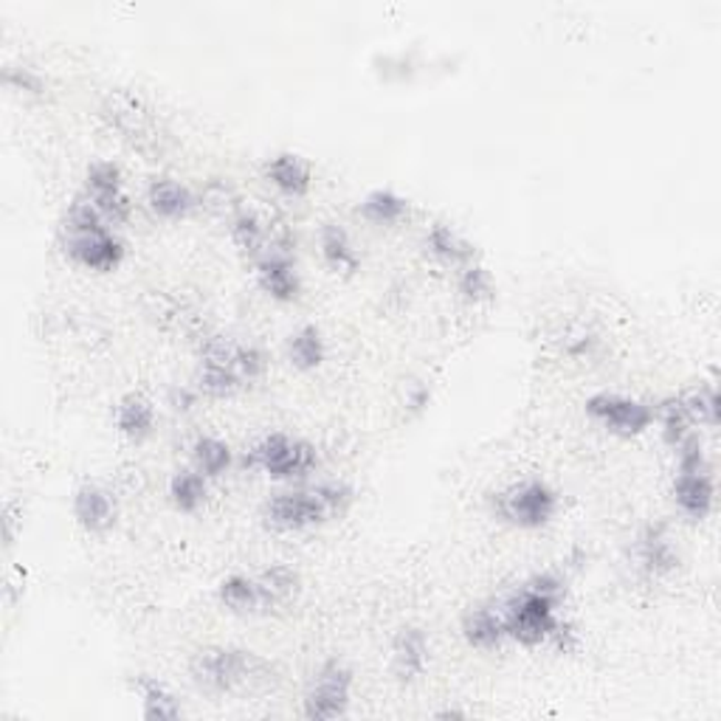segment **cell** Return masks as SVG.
<instances>
[{"label": "cell", "instance_id": "cell-1", "mask_svg": "<svg viewBox=\"0 0 721 721\" xmlns=\"http://www.w3.org/2000/svg\"><path fill=\"white\" fill-rule=\"evenodd\" d=\"M566 586L558 573H541L516 589L504 604V631L519 646L535 648L553 640L561 628L558 606L564 604Z\"/></svg>", "mask_w": 721, "mask_h": 721}, {"label": "cell", "instance_id": "cell-2", "mask_svg": "<svg viewBox=\"0 0 721 721\" xmlns=\"http://www.w3.org/2000/svg\"><path fill=\"white\" fill-rule=\"evenodd\" d=\"M353 504V488L344 482H324L311 491H291L268 499L262 508V524L274 533H302L338 519Z\"/></svg>", "mask_w": 721, "mask_h": 721}, {"label": "cell", "instance_id": "cell-3", "mask_svg": "<svg viewBox=\"0 0 721 721\" xmlns=\"http://www.w3.org/2000/svg\"><path fill=\"white\" fill-rule=\"evenodd\" d=\"M268 666L243 648H203L192 659V679L209 693H231L254 679H265Z\"/></svg>", "mask_w": 721, "mask_h": 721}, {"label": "cell", "instance_id": "cell-4", "mask_svg": "<svg viewBox=\"0 0 721 721\" xmlns=\"http://www.w3.org/2000/svg\"><path fill=\"white\" fill-rule=\"evenodd\" d=\"M493 508H497V516L513 527L539 530L547 527L558 513V493L541 479H524V482L504 488Z\"/></svg>", "mask_w": 721, "mask_h": 721}, {"label": "cell", "instance_id": "cell-5", "mask_svg": "<svg viewBox=\"0 0 721 721\" xmlns=\"http://www.w3.org/2000/svg\"><path fill=\"white\" fill-rule=\"evenodd\" d=\"M245 468H260L271 479H302L316 468L318 454L316 448L305 440H291L282 431L265 435L249 454H245Z\"/></svg>", "mask_w": 721, "mask_h": 721}, {"label": "cell", "instance_id": "cell-6", "mask_svg": "<svg viewBox=\"0 0 721 721\" xmlns=\"http://www.w3.org/2000/svg\"><path fill=\"white\" fill-rule=\"evenodd\" d=\"M349 693H353V671L342 659H327L307 690L305 715L313 721L338 719L347 713Z\"/></svg>", "mask_w": 721, "mask_h": 721}, {"label": "cell", "instance_id": "cell-7", "mask_svg": "<svg viewBox=\"0 0 721 721\" xmlns=\"http://www.w3.org/2000/svg\"><path fill=\"white\" fill-rule=\"evenodd\" d=\"M586 415L617 437L646 435L654 424V409L642 400L615 393H597L586 400Z\"/></svg>", "mask_w": 721, "mask_h": 721}, {"label": "cell", "instance_id": "cell-8", "mask_svg": "<svg viewBox=\"0 0 721 721\" xmlns=\"http://www.w3.org/2000/svg\"><path fill=\"white\" fill-rule=\"evenodd\" d=\"M65 234V254L76 265L96 271V274H111L125 262V243L122 237L113 234L111 229H91V231H63Z\"/></svg>", "mask_w": 721, "mask_h": 721}, {"label": "cell", "instance_id": "cell-9", "mask_svg": "<svg viewBox=\"0 0 721 721\" xmlns=\"http://www.w3.org/2000/svg\"><path fill=\"white\" fill-rule=\"evenodd\" d=\"M85 198L105 215L107 223H125L130 218V198L122 184V169L113 161H94L85 175Z\"/></svg>", "mask_w": 721, "mask_h": 721}, {"label": "cell", "instance_id": "cell-10", "mask_svg": "<svg viewBox=\"0 0 721 721\" xmlns=\"http://www.w3.org/2000/svg\"><path fill=\"white\" fill-rule=\"evenodd\" d=\"M243 384L245 380L240 378L234 369V344H226V342L206 344L203 355H200L198 393H203L206 398L223 400L240 393V386Z\"/></svg>", "mask_w": 721, "mask_h": 721}, {"label": "cell", "instance_id": "cell-11", "mask_svg": "<svg viewBox=\"0 0 721 721\" xmlns=\"http://www.w3.org/2000/svg\"><path fill=\"white\" fill-rule=\"evenodd\" d=\"M71 510H74L76 524H80L82 530H87V533H107L118 519V508L113 493L94 485V482H85V485L76 488Z\"/></svg>", "mask_w": 721, "mask_h": 721}, {"label": "cell", "instance_id": "cell-12", "mask_svg": "<svg viewBox=\"0 0 721 721\" xmlns=\"http://www.w3.org/2000/svg\"><path fill=\"white\" fill-rule=\"evenodd\" d=\"M715 499V485L710 471H693L682 473L679 471L677 482H673V502L682 510L690 522H702L710 516Z\"/></svg>", "mask_w": 721, "mask_h": 721}, {"label": "cell", "instance_id": "cell-13", "mask_svg": "<svg viewBox=\"0 0 721 721\" xmlns=\"http://www.w3.org/2000/svg\"><path fill=\"white\" fill-rule=\"evenodd\" d=\"M257 285L276 302H296L302 293L296 265L288 254H265L257 260Z\"/></svg>", "mask_w": 721, "mask_h": 721}, {"label": "cell", "instance_id": "cell-14", "mask_svg": "<svg viewBox=\"0 0 721 721\" xmlns=\"http://www.w3.org/2000/svg\"><path fill=\"white\" fill-rule=\"evenodd\" d=\"M429 666V640L420 628H400L393 642V671L400 682H415Z\"/></svg>", "mask_w": 721, "mask_h": 721}, {"label": "cell", "instance_id": "cell-15", "mask_svg": "<svg viewBox=\"0 0 721 721\" xmlns=\"http://www.w3.org/2000/svg\"><path fill=\"white\" fill-rule=\"evenodd\" d=\"M265 178L271 180V187L280 189L282 195H291V198H305L313 187L311 164L296 153H276L265 164Z\"/></svg>", "mask_w": 721, "mask_h": 721}, {"label": "cell", "instance_id": "cell-16", "mask_svg": "<svg viewBox=\"0 0 721 721\" xmlns=\"http://www.w3.org/2000/svg\"><path fill=\"white\" fill-rule=\"evenodd\" d=\"M149 212L164 220H184L195 209V195L173 178H156L147 187Z\"/></svg>", "mask_w": 721, "mask_h": 721}, {"label": "cell", "instance_id": "cell-17", "mask_svg": "<svg viewBox=\"0 0 721 721\" xmlns=\"http://www.w3.org/2000/svg\"><path fill=\"white\" fill-rule=\"evenodd\" d=\"M462 637H466L468 646L479 648V651H491V648H497L499 642L508 637L502 612L493 609V606H479V609H471L466 617H462Z\"/></svg>", "mask_w": 721, "mask_h": 721}, {"label": "cell", "instance_id": "cell-18", "mask_svg": "<svg viewBox=\"0 0 721 721\" xmlns=\"http://www.w3.org/2000/svg\"><path fill=\"white\" fill-rule=\"evenodd\" d=\"M116 429L127 437V440H147L156 429V409L153 400H147L144 395L133 393L125 395L116 406Z\"/></svg>", "mask_w": 721, "mask_h": 721}, {"label": "cell", "instance_id": "cell-19", "mask_svg": "<svg viewBox=\"0 0 721 721\" xmlns=\"http://www.w3.org/2000/svg\"><path fill=\"white\" fill-rule=\"evenodd\" d=\"M105 116L111 118V125L116 127L118 133H125L127 138H156L149 136L153 133V122H149V113L144 111L142 102L133 100L127 94H111L105 107Z\"/></svg>", "mask_w": 721, "mask_h": 721}, {"label": "cell", "instance_id": "cell-20", "mask_svg": "<svg viewBox=\"0 0 721 721\" xmlns=\"http://www.w3.org/2000/svg\"><path fill=\"white\" fill-rule=\"evenodd\" d=\"M231 240L243 254L249 257H265V254H276L274 249H280L276 243V237L271 234V226L262 223L257 215L243 212L237 215L234 223H231ZM282 251V249H280ZM285 254V251H282Z\"/></svg>", "mask_w": 721, "mask_h": 721}, {"label": "cell", "instance_id": "cell-21", "mask_svg": "<svg viewBox=\"0 0 721 721\" xmlns=\"http://www.w3.org/2000/svg\"><path fill=\"white\" fill-rule=\"evenodd\" d=\"M426 249H429V254H435L437 260L451 262V265H471V262L477 260V245L446 223L431 226L429 234H426Z\"/></svg>", "mask_w": 721, "mask_h": 721}, {"label": "cell", "instance_id": "cell-22", "mask_svg": "<svg viewBox=\"0 0 721 721\" xmlns=\"http://www.w3.org/2000/svg\"><path fill=\"white\" fill-rule=\"evenodd\" d=\"M324 355H327V347H324V336L316 324H305L288 342V358L302 373H313V369L322 367Z\"/></svg>", "mask_w": 721, "mask_h": 721}, {"label": "cell", "instance_id": "cell-23", "mask_svg": "<svg viewBox=\"0 0 721 721\" xmlns=\"http://www.w3.org/2000/svg\"><path fill=\"white\" fill-rule=\"evenodd\" d=\"M136 690L142 697V713L144 719H158V721H175L184 715V708L178 704V699L169 693L167 685H161L158 679L138 677Z\"/></svg>", "mask_w": 721, "mask_h": 721}, {"label": "cell", "instance_id": "cell-24", "mask_svg": "<svg viewBox=\"0 0 721 721\" xmlns=\"http://www.w3.org/2000/svg\"><path fill=\"white\" fill-rule=\"evenodd\" d=\"M318 245H322V257L336 274H355L358 271V254H355L353 243H349V234L336 223H327L322 229V237H318Z\"/></svg>", "mask_w": 721, "mask_h": 721}, {"label": "cell", "instance_id": "cell-25", "mask_svg": "<svg viewBox=\"0 0 721 721\" xmlns=\"http://www.w3.org/2000/svg\"><path fill=\"white\" fill-rule=\"evenodd\" d=\"M257 586H260L262 609H274V606L288 604L299 595V573L291 566L276 564L257 578Z\"/></svg>", "mask_w": 721, "mask_h": 721}, {"label": "cell", "instance_id": "cell-26", "mask_svg": "<svg viewBox=\"0 0 721 721\" xmlns=\"http://www.w3.org/2000/svg\"><path fill=\"white\" fill-rule=\"evenodd\" d=\"M358 212L369 220V223L393 226L409 215V200L398 195L395 189H373L367 198L360 200Z\"/></svg>", "mask_w": 721, "mask_h": 721}, {"label": "cell", "instance_id": "cell-27", "mask_svg": "<svg viewBox=\"0 0 721 721\" xmlns=\"http://www.w3.org/2000/svg\"><path fill=\"white\" fill-rule=\"evenodd\" d=\"M637 555H640L642 570L651 575H668L677 566V553H673L671 541L662 527H648L642 533Z\"/></svg>", "mask_w": 721, "mask_h": 721}, {"label": "cell", "instance_id": "cell-28", "mask_svg": "<svg viewBox=\"0 0 721 721\" xmlns=\"http://www.w3.org/2000/svg\"><path fill=\"white\" fill-rule=\"evenodd\" d=\"M220 604L234 615H251V612L262 609V597L257 578H245V575H229L220 581L218 586Z\"/></svg>", "mask_w": 721, "mask_h": 721}, {"label": "cell", "instance_id": "cell-29", "mask_svg": "<svg viewBox=\"0 0 721 721\" xmlns=\"http://www.w3.org/2000/svg\"><path fill=\"white\" fill-rule=\"evenodd\" d=\"M169 499L180 513H198L206 502V477L200 471H178L169 479Z\"/></svg>", "mask_w": 721, "mask_h": 721}, {"label": "cell", "instance_id": "cell-30", "mask_svg": "<svg viewBox=\"0 0 721 721\" xmlns=\"http://www.w3.org/2000/svg\"><path fill=\"white\" fill-rule=\"evenodd\" d=\"M192 457L198 471L209 479L223 477L231 466V448L218 437H198L192 446Z\"/></svg>", "mask_w": 721, "mask_h": 721}, {"label": "cell", "instance_id": "cell-31", "mask_svg": "<svg viewBox=\"0 0 721 721\" xmlns=\"http://www.w3.org/2000/svg\"><path fill=\"white\" fill-rule=\"evenodd\" d=\"M682 406L688 411L690 424L708 426V429L719 424V398H715L713 386H697V389L685 393Z\"/></svg>", "mask_w": 721, "mask_h": 721}, {"label": "cell", "instance_id": "cell-32", "mask_svg": "<svg viewBox=\"0 0 721 721\" xmlns=\"http://www.w3.org/2000/svg\"><path fill=\"white\" fill-rule=\"evenodd\" d=\"M457 288H460L462 299H466V302H471V305H482V302H491L493 293H497V288H493L491 271H488L485 265H479V262H471V265L462 268V274H460V282H457Z\"/></svg>", "mask_w": 721, "mask_h": 721}, {"label": "cell", "instance_id": "cell-33", "mask_svg": "<svg viewBox=\"0 0 721 721\" xmlns=\"http://www.w3.org/2000/svg\"><path fill=\"white\" fill-rule=\"evenodd\" d=\"M659 424H662V440L668 446H679L685 437L690 435V417L685 411L682 398H668L666 404L659 406Z\"/></svg>", "mask_w": 721, "mask_h": 721}, {"label": "cell", "instance_id": "cell-34", "mask_svg": "<svg viewBox=\"0 0 721 721\" xmlns=\"http://www.w3.org/2000/svg\"><path fill=\"white\" fill-rule=\"evenodd\" d=\"M265 353L254 344H234V369L243 380H257L265 373Z\"/></svg>", "mask_w": 721, "mask_h": 721}, {"label": "cell", "instance_id": "cell-35", "mask_svg": "<svg viewBox=\"0 0 721 721\" xmlns=\"http://www.w3.org/2000/svg\"><path fill=\"white\" fill-rule=\"evenodd\" d=\"M3 82H7L12 91H20V94L40 96L45 91L43 76L34 69H29V65H9V69L3 71Z\"/></svg>", "mask_w": 721, "mask_h": 721}, {"label": "cell", "instance_id": "cell-36", "mask_svg": "<svg viewBox=\"0 0 721 721\" xmlns=\"http://www.w3.org/2000/svg\"><path fill=\"white\" fill-rule=\"evenodd\" d=\"M429 404H431V386L426 384V380H417V384H411L409 389H406L404 406L409 415H424V411L429 409Z\"/></svg>", "mask_w": 721, "mask_h": 721}, {"label": "cell", "instance_id": "cell-37", "mask_svg": "<svg viewBox=\"0 0 721 721\" xmlns=\"http://www.w3.org/2000/svg\"><path fill=\"white\" fill-rule=\"evenodd\" d=\"M169 404H173L175 411H192L198 406V389H189V386H175L169 393Z\"/></svg>", "mask_w": 721, "mask_h": 721}]
</instances>
